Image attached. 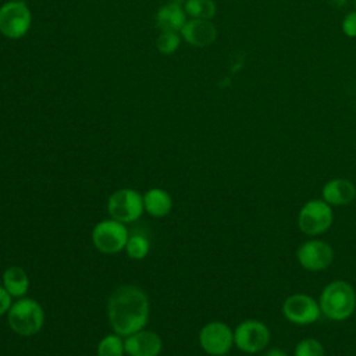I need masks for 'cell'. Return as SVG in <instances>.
Returning a JSON list of instances; mask_svg holds the SVG:
<instances>
[{
  "instance_id": "obj_7",
  "label": "cell",
  "mask_w": 356,
  "mask_h": 356,
  "mask_svg": "<svg viewBox=\"0 0 356 356\" xmlns=\"http://www.w3.org/2000/svg\"><path fill=\"white\" fill-rule=\"evenodd\" d=\"M332 220L331 206L321 199H314L300 209L298 227L306 235H320L331 227Z\"/></svg>"
},
{
  "instance_id": "obj_28",
  "label": "cell",
  "mask_w": 356,
  "mask_h": 356,
  "mask_svg": "<svg viewBox=\"0 0 356 356\" xmlns=\"http://www.w3.org/2000/svg\"><path fill=\"white\" fill-rule=\"evenodd\" d=\"M355 7H356V0H355Z\"/></svg>"
},
{
  "instance_id": "obj_17",
  "label": "cell",
  "mask_w": 356,
  "mask_h": 356,
  "mask_svg": "<svg viewBox=\"0 0 356 356\" xmlns=\"http://www.w3.org/2000/svg\"><path fill=\"white\" fill-rule=\"evenodd\" d=\"M3 286L14 298H22L29 289V278L24 268L18 266L8 267L1 277Z\"/></svg>"
},
{
  "instance_id": "obj_27",
  "label": "cell",
  "mask_w": 356,
  "mask_h": 356,
  "mask_svg": "<svg viewBox=\"0 0 356 356\" xmlns=\"http://www.w3.org/2000/svg\"><path fill=\"white\" fill-rule=\"evenodd\" d=\"M7 1H19V0H7Z\"/></svg>"
},
{
  "instance_id": "obj_5",
  "label": "cell",
  "mask_w": 356,
  "mask_h": 356,
  "mask_svg": "<svg viewBox=\"0 0 356 356\" xmlns=\"http://www.w3.org/2000/svg\"><path fill=\"white\" fill-rule=\"evenodd\" d=\"M143 210V196L131 188H122L113 192L107 200V211L110 217L122 224L136 221Z\"/></svg>"
},
{
  "instance_id": "obj_2",
  "label": "cell",
  "mask_w": 356,
  "mask_h": 356,
  "mask_svg": "<svg viewBox=\"0 0 356 356\" xmlns=\"http://www.w3.org/2000/svg\"><path fill=\"white\" fill-rule=\"evenodd\" d=\"M321 313L334 321H342L352 316L356 307V292L346 281L330 282L320 295Z\"/></svg>"
},
{
  "instance_id": "obj_24",
  "label": "cell",
  "mask_w": 356,
  "mask_h": 356,
  "mask_svg": "<svg viewBox=\"0 0 356 356\" xmlns=\"http://www.w3.org/2000/svg\"><path fill=\"white\" fill-rule=\"evenodd\" d=\"M11 298L13 296L8 293V291L3 285H0V316L7 313L11 307Z\"/></svg>"
},
{
  "instance_id": "obj_9",
  "label": "cell",
  "mask_w": 356,
  "mask_h": 356,
  "mask_svg": "<svg viewBox=\"0 0 356 356\" xmlns=\"http://www.w3.org/2000/svg\"><path fill=\"white\" fill-rule=\"evenodd\" d=\"M199 343L202 349L211 356L227 355L234 345V332L225 323L211 321L202 327Z\"/></svg>"
},
{
  "instance_id": "obj_4",
  "label": "cell",
  "mask_w": 356,
  "mask_h": 356,
  "mask_svg": "<svg viewBox=\"0 0 356 356\" xmlns=\"http://www.w3.org/2000/svg\"><path fill=\"white\" fill-rule=\"evenodd\" d=\"M32 14L24 0L6 1L0 7V33L8 39H21L31 29Z\"/></svg>"
},
{
  "instance_id": "obj_15",
  "label": "cell",
  "mask_w": 356,
  "mask_h": 356,
  "mask_svg": "<svg viewBox=\"0 0 356 356\" xmlns=\"http://www.w3.org/2000/svg\"><path fill=\"white\" fill-rule=\"evenodd\" d=\"M356 196V188L352 181L335 178L323 186V200L330 206H343L350 203Z\"/></svg>"
},
{
  "instance_id": "obj_14",
  "label": "cell",
  "mask_w": 356,
  "mask_h": 356,
  "mask_svg": "<svg viewBox=\"0 0 356 356\" xmlns=\"http://www.w3.org/2000/svg\"><path fill=\"white\" fill-rule=\"evenodd\" d=\"M185 0H170L161 6L156 13V25L160 31H175L179 32L186 19L184 8Z\"/></svg>"
},
{
  "instance_id": "obj_25",
  "label": "cell",
  "mask_w": 356,
  "mask_h": 356,
  "mask_svg": "<svg viewBox=\"0 0 356 356\" xmlns=\"http://www.w3.org/2000/svg\"><path fill=\"white\" fill-rule=\"evenodd\" d=\"M263 356H286V353L282 350V349H278V348H274V349H270L267 350Z\"/></svg>"
},
{
  "instance_id": "obj_10",
  "label": "cell",
  "mask_w": 356,
  "mask_h": 356,
  "mask_svg": "<svg viewBox=\"0 0 356 356\" xmlns=\"http://www.w3.org/2000/svg\"><path fill=\"white\" fill-rule=\"evenodd\" d=\"M282 313L291 323L305 325L317 321L321 314V309L312 296L306 293H293L285 299Z\"/></svg>"
},
{
  "instance_id": "obj_11",
  "label": "cell",
  "mask_w": 356,
  "mask_h": 356,
  "mask_svg": "<svg viewBox=\"0 0 356 356\" xmlns=\"http://www.w3.org/2000/svg\"><path fill=\"white\" fill-rule=\"evenodd\" d=\"M296 257L303 268L310 271H320L332 263L334 249L327 242L312 239L298 248Z\"/></svg>"
},
{
  "instance_id": "obj_20",
  "label": "cell",
  "mask_w": 356,
  "mask_h": 356,
  "mask_svg": "<svg viewBox=\"0 0 356 356\" xmlns=\"http://www.w3.org/2000/svg\"><path fill=\"white\" fill-rule=\"evenodd\" d=\"M149 249H150V243H149L147 238L142 234L131 235L127 241V245H125L127 254L134 260L145 259L149 253Z\"/></svg>"
},
{
  "instance_id": "obj_6",
  "label": "cell",
  "mask_w": 356,
  "mask_h": 356,
  "mask_svg": "<svg viewBox=\"0 0 356 356\" xmlns=\"http://www.w3.org/2000/svg\"><path fill=\"white\" fill-rule=\"evenodd\" d=\"M128 229L114 218L97 222L92 231V242L95 248L106 254H114L125 249L128 241Z\"/></svg>"
},
{
  "instance_id": "obj_3",
  "label": "cell",
  "mask_w": 356,
  "mask_h": 356,
  "mask_svg": "<svg viewBox=\"0 0 356 356\" xmlns=\"http://www.w3.org/2000/svg\"><path fill=\"white\" fill-rule=\"evenodd\" d=\"M10 328L24 337L39 332L44 323V312L42 306L31 298H18L7 312Z\"/></svg>"
},
{
  "instance_id": "obj_18",
  "label": "cell",
  "mask_w": 356,
  "mask_h": 356,
  "mask_svg": "<svg viewBox=\"0 0 356 356\" xmlns=\"http://www.w3.org/2000/svg\"><path fill=\"white\" fill-rule=\"evenodd\" d=\"M185 13L191 18L211 19L217 13L214 0H185Z\"/></svg>"
},
{
  "instance_id": "obj_16",
  "label": "cell",
  "mask_w": 356,
  "mask_h": 356,
  "mask_svg": "<svg viewBox=\"0 0 356 356\" xmlns=\"http://www.w3.org/2000/svg\"><path fill=\"white\" fill-rule=\"evenodd\" d=\"M145 210L153 217H164L172 209L171 196L161 188H152L143 195Z\"/></svg>"
},
{
  "instance_id": "obj_13",
  "label": "cell",
  "mask_w": 356,
  "mask_h": 356,
  "mask_svg": "<svg viewBox=\"0 0 356 356\" xmlns=\"http://www.w3.org/2000/svg\"><path fill=\"white\" fill-rule=\"evenodd\" d=\"M184 40L195 47H207L217 39V28L210 19L191 18L179 31Z\"/></svg>"
},
{
  "instance_id": "obj_22",
  "label": "cell",
  "mask_w": 356,
  "mask_h": 356,
  "mask_svg": "<svg viewBox=\"0 0 356 356\" xmlns=\"http://www.w3.org/2000/svg\"><path fill=\"white\" fill-rule=\"evenodd\" d=\"M295 356H324V346L314 338H305L298 342Z\"/></svg>"
},
{
  "instance_id": "obj_1",
  "label": "cell",
  "mask_w": 356,
  "mask_h": 356,
  "mask_svg": "<svg viewBox=\"0 0 356 356\" xmlns=\"http://www.w3.org/2000/svg\"><path fill=\"white\" fill-rule=\"evenodd\" d=\"M107 314L111 328L121 337L143 330L149 318V300L136 285L125 284L114 289L108 298Z\"/></svg>"
},
{
  "instance_id": "obj_19",
  "label": "cell",
  "mask_w": 356,
  "mask_h": 356,
  "mask_svg": "<svg viewBox=\"0 0 356 356\" xmlns=\"http://www.w3.org/2000/svg\"><path fill=\"white\" fill-rule=\"evenodd\" d=\"M125 346L121 335L107 334L97 345V356H124Z\"/></svg>"
},
{
  "instance_id": "obj_29",
  "label": "cell",
  "mask_w": 356,
  "mask_h": 356,
  "mask_svg": "<svg viewBox=\"0 0 356 356\" xmlns=\"http://www.w3.org/2000/svg\"><path fill=\"white\" fill-rule=\"evenodd\" d=\"M221 356H227V355H221Z\"/></svg>"
},
{
  "instance_id": "obj_21",
  "label": "cell",
  "mask_w": 356,
  "mask_h": 356,
  "mask_svg": "<svg viewBox=\"0 0 356 356\" xmlns=\"http://www.w3.org/2000/svg\"><path fill=\"white\" fill-rule=\"evenodd\" d=\"M181 33L175 31H160L156 39V47L161 54H172L181 44Z\"/></svg>"
},
{
  "instance_id": "obj_8",
  "label": "cell",
  "mask_w": 356,
  "mask_h": 356,
  "mask_svg": "<svg viewBox=\"0 0 356 356\" xmlns=\"http://www.w3.org/2000/svg\"><path fill=\"white\" fill-rule=\"evenodd\" d=\"M270 342L267 325L257 320H245L234 331V343L245 353L264 350Z\"/></svg>"
},
{
  "instance_id": "obj_23",
  "label": "cell",
  "mask_w": 356,
  "mask_h": 356,
  "mask_svg": "<svg viewBox=\"0 0 356 356\" xmlns=\"http://www.w3.org/2000/svg\"><path fill=\"white\" fill-rule=\"evenodd\" d=\"M341 28L348 38H356V10L348 13L343 17Z\"/></svg>"
},
{
  "instance_id": "obj_12",
  "label": "cell",
  "mask_w": 356,
  "mask_h": 356,
  "mask_svg": "<svg viewBox=\"0 0 356 356\" xmlns=\"http://www.w3.org/2000/svg\"><path fill=\"white\" fill-rule=\"evenodd\" d=\"M125 353L129 356H159L163 341L159 334L149 330H139L124 339Z\"/></svg>"
},
{
  "instance_id": "obj_26",
  "label": "cell",
  "mask_w": 356,
  "mask_h": 356,
  "mask_svg": "<svg viewBox=\"0 0 356 356\" xmlns=\"http://www.w3.org/2000/svg\"><path fill=\"white\" fill-rule=\"evenodd\" d=\"M330 3H331L334 7H337V8H341V7L346 6L348 0H330Z\"/></svg>"
}]
</instances>
